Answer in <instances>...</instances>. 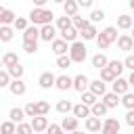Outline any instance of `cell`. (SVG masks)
<instances>
[{
  "label": "cell",
  "mask_w": 134,
  "mask_h": 134,
  "mask_svg": "<svg viewBox=\"0 0 134 134\" xmlns=\"http://www.w3.org/2000/svg\"><path fill=\"white\" fill-rule=\"evenodd\" d=\"M52 19H54V13L48 10V8H44V6H34V8L29 10V21L36 23V25L52 23Z\"/></svg>",
  "instance_id": "6da1fadb"
},
{
  "label": "cell",
  "mask_w": 134,
  "mask_h": 134,
  "mask_svg": "<svg viewBox=\"0 0 134 134\" xmlns=\"http://www.w3.org/2000/svg\"><path fill=\"white\" fill-rule=\"evenodd\" d=\"M69 57L73 59V63H84L86 57H88V48H86V44L80 42V40L71 42V46H69Z\"/></svg>",
  "instance_id": "7a4b0ae2"
},
{
  "label": "cell",
  "mask_w": 134,
  "mask_h": 134,
  "mask_svg": "<svg viewBox=\"0 0 134 134\" xmlns=\"http://www.w3.org/2000/svg\"><path fill=\"white\" fill-rule=\"evenodd\" d=\"M130 88H132V86H130V80H126V77H121V75H117V77L111 82V90L117 92V94H126Z\"/></svg>",
  "instance_id": "3957f363"
},
{
  "label": "cell",
  "mask_w": 134,
  "mask_h": 134,
  "mask_svg": "<svg viewBox=\"0 0 134 134\" xmlns=\"http://www.w3.org/2000/svg\"><path fill=\"white\" fill-rule=\"evenodd\" d=\"M119 130H121V124L115 117H105L103 119V130H100L103 134H117Z\"/></svg>",
  "instance_id": "277c9868"
},
{
  "label": "cell",
  "mask_w": 134,
  "mask_h": 134,
  "mask_svg": "<svg viewBox=\"0 0 134 134\" xmlns=\"http://www.w3.org/2000/svg\"><path fill=\"white\" fill-rule=\"evenodd\" d=\"M54 38H57V25H52V23L40 25V40H44V42H52Z\"/></svg>",
  "instance_id": "5b68a950"
},
{
  "label": "cell",
  "mask_w": 134,
  "mask_h": 134,
  "mask_svg": "<svg viewBox=\"0 0 134 134\" xmlns=\"http://www.w3.org/2000/svg\"><path fill=\"white\" fill-rule=\"evenodd\" d=\"M69 46H71V44H69L67 40H63V38H54V40L50 42V48H52V52H54L57 57H59V54H67V52H69Z\"/></svg>",
  "instance_id": "8992f818"
},
{
  "label": "cell",
  "mask_w": 134,
  "mask_h": 134,
  "mask_svg": "<svg viewBox=\"0 0 134 134\" xmlns=\"http://www.w3.org/2000/svg\"><path fill=\"white\" fill-rule=\"evenodd\" d=\"M117 48L124 50V52H130V50L134 48V38H132V34H119V38H117Z\"/></svg>",
  "instance_id": "52a82bcc"
},
{
  "label": "cell",
  "mask_w": 134,
  "mask_h": 134,
  "mask_svg": "<svg viewBox=\"0 0 134 134\" xmlns=\"http://www.w3.org/2000/svg\"><path fill=\"white\" fill-rule=\"evenodd\" d=\"M38 84H40V88H44V90H50V88L57 84V75H54V73H50V71H44V73H40V77H38Z\"/></svg>",
  "instance_id": "ba28073f"
},
{
  "label": "cell",
  "mask_w": 134,
  "mask_h": 134,
  "mask_svg": "<svg viewBox=\"0 0 134 134\" xmlns=\"http://www.w3.org/2000/svg\"><path fill=\"white\" fill-rule=\"evenodd\" d=\"M8 90H10V94H13V96H23V94H25V90H27V86H25L23 77H13V82H10Z\"/></svg>",
  "instance_id": "9c48e42d"
},
{
  "label": "cell",
  "mask_w": 134,
  "mask_h": 134,
  "mask_svg": "<svg viewBox=\"0 0 134 134\" xmlns=\"http://www.w3.org/2000/svg\"><path fill=\"white\" fill-rule=\"evenodd\" d=\"M88 88H90V77H88V75L80 73V75L73 77V90H77V92L82 94V92H86Z\"/></svg>",
  "instance_id": "30bf717a"
},
{
  "label": "cell",
  "mask_w": 134,
  "mask_h": 134,
  "mask_svg": "<svg viewBox=\"0 0 134 134\" xmlns=\"http://www.w3.org/2000/svg\"><path fill=\"white\" fill-rule=\"evenodd\" d=\"M54 88H57V90H63V92L71 90V88H73V77H69L67 73L57 75V84H54Z\"/></svg>",
  "instance_id": "8fae6325"
},
{
  "label": "cell",
  "mask_w": 134,
  "mask_h": 134,
  "mask_svg": "<svg viewBox=\"0 0 134 134\" xmlns=\"http://www.w3.org/2000/svg\"><path fill=\"white\" fill-rule=\"evenodd\" d=\"M84 128H86L88 132H100V130H103V119L96 117V115H90V117H86Z\"/></svg>",
  "instance_id": "7c38bea8"
},
{
  "label": "cell",
  "mask_w": 134,
  "mask_h": 134,
  "mask_svg": "<svg viewBox=\"0 0 134 134\" xmlns=\"http://www.w3.org/2000/svg\"><path fill=\"white\" fill-rule=\"evenodd\" d=\"M73 115H75V117H80V119H82V117L86 119V117H90V115H92V107L80 100L77 105H73Z\"/></svg>",
  "instance_id": "4fadbf2b"
},
{
  "label": "cell",
  "mask_w": 134,
  "mask_h": 134,
  "mask_svg": "<svg viewBox=\"0 0 134 134\" xmlns=\"http://www.w3.org/2000/svg\"><path fill=\"white\" fill-rule=\"evenodd\" d=\"M31 126H34V132H46L50 124H48L46 115H36V117H31Z\"/></svg>",
  "instance_id": "5bb4252c"
},
{
  "label": "cell",
  "mask_w": 134,
  "mask_h": 134,
  "mask_svg": "<svg viewBox=\"0 0 134 134\" xmlns=\"http://www.w3.org/2000/svg\"><path fill=\"white\" fill-rule=\"evenodd\" d=\"M88 90H92L96 96H100V98H103V94L107 92V82H105V80H100V77H98V80H90V88H88Z\"/></svg>",
  "instance_id": "9a60e30c"
},
{
  "label": "cell",
  "mask_w": 134,
  "mask_h": 134,
  "mask_svg": "<svg viewBox=\"0 0 134 134\" xmlns=\"http://www.w3.org/2000/svg\"><path fill=\"white\" fill-rule=\"evenodd\" d=\"M103 100L107 103L109 109H115L117 105H121V94H117V92L111 90V92H105V94H103Z\"/></svg>",
  "instance_id": "2e32d148"
},
{
  "label": "cell",
  "mask_w": 134,
  "mask_h": 134,
  "mask_svg": "<svg viewBox=\"0 0 134 134\" xmlns=\"http://www.w3.org/2000/svg\"><path fill=\"white\" fill-rule=\"evenodd\" d=\"M61 126H63V130L65 132H77V128H80V117H63V121H61Z\"/></svg>",
  "instance_id": "e0dca14e"
},
{
  "label": "cell",
  "mask_w": 134,
  "mask_h": 134,
  "mask_svg": "<svg viewBox=\"0 0 134 134\" xmlns=\"http://www.w3.org/2000/svg\"><path fill=\"white\" fill-rule=\"evenodd\" d=\"M80 36H82V40H84V42H90V40H96L98 31H96L94 23H90V25H86L84 29H80Z\"/></svg>",
  "instance_id": "ac0fdd59"
},
{
  "label": "cell",
  "mask_w": 134,
  "mask_h": 134,
  "mask_svg": "<svg viewBox=\"0 0 134 134\" xmlns=\"http://www.w3.org/2000/svg\"><path fill=\"white\" fill-rule=\"evenodd\" d=\"M17 21V15L8 8H0V25H13Z\"/></svg>",
  "instance_id": "d6986e66"
},
{
  "label": "cell",
  "mask_w": 134,
  "mask_h": 134,
  "mask_svg": "<svg viewBox=\"0 0 134 134\" xmlns=\"http://www.w3.org/2000/svg\"><path fill=\"white\" fill-rule=\"evenodd\" d=\"M132 27H134V19L126 13H121L117 17V29H132Z\"/></svg>",
  "instance_id": "ffe728a7"
},
{
  "label": "cell",
  "mask_w": 134,
  "mask_h": 134,
  "mask_svg": "<svg viewBox=\"0 0 134 134\" xmlns=\"http://www.w3.org/2000/svg\"><path fill=\"white\" fill-rule=\"evenodd\" d=\"M23 40H40V25L31 23L27 29H23Z\"/></svg>",
  "instance_id": "44dd1931"
},
{
  "label": "cell",
  "mask_w": 134,
  "mask_h": 134,
  "mask_svg": "<svg viewBox=\"0 0 134 134\" xmlns=\"http://www.w3.org/2000/svg\"><path fill=\"white\" fill-rule=\"evenodd\" d=\"M77 36H80V29H77V27H73V25L61 31V38H63V40H67L69 44H71V42H75V40H77Z\"/></svg>",
  "instance_id": "7402d4cb"
},
{
  "label": "cell",
  "mask_w": 134,
  "mask_h": 134,
  "mask_svg": "<svg viewBox=\"0 0 134 134\" xmlns=\"http://www.w3.org/2000/svg\"><path fill=\"white\" fill-rule=\"evenodd\" d=\"M109 65V59L105 57V52L100 50V52H96L94 57H92V67L94 69H103V67H107Z\"/></svg>",
  "instance_id": "603a6c76"
},
{
  "label": "cell",
  "mask_w": 134,
  "mask_h": 134,
  "mask_svg": "<svg viewBox=\"0 0 134 134\" xmlns=\"http://www.w3.org/2000/svg\"><path fill=\"white\" fill-rule=\"evenodd\" d=\"M107 111H109V107H107V103L100 98V100H96L94 105H92V115H96V117H105L107 115Z\"/></svg>",
  "instance_id": "cb8c5ba5"
},
{
  "label": "cell",
  "mask_w": 134,
  "mask_h": 134,
  "mask_svg": "<svg viewBox=\"0 0 134 134\" xmlns=\"http://www.w3.org/2000/svg\"><path fill=\"white\" fill-rule=\"evenodd\" d=\"M77 8H80V2H77V0H65V2H63V13L69 15V17L77 15Z\"/></svg>",
  "instance_id": "d4e9b609"
},
{
  "label": "cell",
  "mask_w": 134,
  "mask_h": 134,
  "mask_svg": "<svg viewBox=\"0 0 134 134\" xmlns=\"http://www.w3.org/2000/svg\"><path fill=\"white\" fill-rule=\"evenodd\" d=\"M8 117L13 119V121H17V124H21L25 117H27V113H25V109H21V107H13L10 111H8Z\"/></svg>",
  "instance_id": "484cf974"
},
{
  "label": "cell",
  "mask_w": 134,
  "mask_h": 134,
  "mask_svg": "<svg viewBox=\"0 0 134 134\" xmlns=\"http://www.w3.org/2000/svg\"><path fill=\"white\" fill-rule=\"evenodd\" d=\"M15 34V25H0V40L2 42H10Z\"/></svg>",
  "instance_id": "4316f807"
},
{
  "label": "cell",
  "mask_w": 134,
  "mask_h": 134,
  "mask_svg": "<svg viewBox=\"0 0 134 134\" xmlns=\"http://www.w3.org/2000/svg\"><path fill=\"white\" fill-rule=\"evenodd\" d=\"M15 63H19L17 52L8 50V52H4V54H2V67H10V65H15Z\"/></svg>",
  "instance_id": "83f0119b"
},
{
  "label": "cell",
  "mask_w": 134,
  "mask_h": 134,
  "mask_svg": "<svg viewBox=\"0 0 134 134\" xmlns=\"http://www.w3.org/2000/svg\"><path fill=\"white\" fill-rule=\"evenodd\" d=\"M57 111L63 113V115H67L69 111H73V103H71L69 98H61V100L57 103Z\"/></svg>",
  "instance_id": "f1b7e54d"
},
{
  "label": "cell",
  "mask_w": 134,
  "mask_h": 134,
  "mask_svg": "<svg viewBox=\"0 0 134 134\" xmlns=\"http://www.w3.org/2000/svg\"><path fill=\"white\" fill-rule=\"evenodd\" d=\"M71 25H73V21H71L69 15L57 17V29H59V31H63V29H67V27H71Z\"/></svg>",
  "instance_id": "f546056e"
},
{
  "label": "cell",
  "mask_w": 134,
  "mask_h": 134,
  "mask_svg": "<svg viewBox=\"0 0 134 134\" xmlns=\"http://www.w3.org/2000/svg\"><path fill=\"white\" fill-rule=\"evenodd\" d=\"M100 34H103V36H105V38H107V40H109L111 44H113V42H117V38H119V36H117V27H113V25L105 27V29H103Z\"/></svg>",
  "instance_id": "4dcf8cb0"
},
{
  "label": "cell",
  "mask_w": 134,
  "mask_h": 134,
  "mask_svg": "<svg viewBox=\"0 0 134 134\" xmlns=\"http://www.w3.org/2000/svg\"><path fill=\"white\" fill-rule=\"evenodd\" d=\"M71 63H73V59H71L69 54H59V57H57V67H59V69H69Z\"/></svg>",
  "instance_id": "1f68e13d"
},
{
  "label": "cell",
  "mask_w": 134,
  "mask_h": 134,
  "mask_svg": "<svg viewBox=\"0 0 134 134\" xmlns=\"http://www.w3.org/2000/svg\"><path fill=\"white\" fill-rule=\"evenodd\" d=\"M98 98H100V96H96V94H94V92H92V90H86V92H82V98H80V100H82V103H86V105H90V107H92V105H94V103H96V100H98Z\"/></svg>",
  "instance_id": "d6a6232c"
},
{
  "label": "cell",
  "mask_w": 134,
  "mask_h": 134,
  "mask_svg": "<svg viewBox=\"0 0 134 134\" xmlns=\"http://www.w3.org/2000/svg\"><path fill=\"white\" fill-rule=\"evenodd\" d=\"M8 69V73L13 75V77H23V73H25V67L21 65V63H15V65H10V67H6Z\"/></svg>",
  "instance_id": "836d02e7"
},
{
  "label": "cell",
  "mask_w": 134,
  "mask_h": 134,
  "mask_svg": "<svg viewBox=\"0 0 134 134\" xmlns=\"http://www.w3.org/2000/svg\"><path fill=\"white\" fill-rule=\"evenodd\" d=\"M98 71H100V80H105V82H113V80L117 77V75H115V71H113L109 65H107V67H103V69H98Z\"/></svg>",
  "instance_id": "e575fe53"
},
{
  "label": "cell",
  "mask_w": 134,
  "mask_h": 134,
  "mask_svg": "<svg viewBox=\"0 0 134 134\" xmlns=\"http://www.w3.org/2000/svg\"><path fill=\"white\" fill-rule=\"evenodd\" d=\"M10 82H13V75L8 73V69L4 67L2 71H0V88H8L10 86Z\"/></svg>",
  "instance_id": "d590c367"
},
{
  "label": "cell",
  "mask_w": 134,
  "mask_h": 134,
  "mask_svg": "<svg viewBox=\"0 0 134 134\" xmlns=\"http://www.w3.org/2000/svg\"><path fill=\"white\" fill-rule=\"evenodd\" d=\"M71 21H73V27H77V29H84L86 25H90V23H92L90 19H84V17H80V15H73V17H71Z\"/></svg>",
  "instance_id": "8d00e7d4"
},
{
  "label": "cell",
  "mask_w": 134,
  "mask_h": 134,
  "mask_svg": "<svg viewBox=\"0 0 134 134\" xmlns=\"http://www.w3.org/2000/svg\"><path fill=\"white\" fill-rule=\"evenodd\" d=\"M23 50H25L27 54L38 52V40H23Z\"/></svg>",
  "instance_id": "74e56055"
},
{
  "label": "cell",
  "mask_w": 134,
  "mask_h": 134,
  "mask_svg": "<svg viewBox=\"0 0 134 134\" xmlns=\"http://www.w3.org/2000/svg\"><path fill=\"white\" fill-rule=\"evenodd\" d=\"M17 132V121H13L10 117L2 124V134H15Z\"/></svg>",
  "instance_id": "f35d334b"
},
{
  "label": "cell",
  "mask_w": 134,
  "mask_h": 134,
  "mask_svg": "<svg viewBox=\"0 0 134 134\" xmlns=\"http://www.w3.org/2000/svg\"><path fill=\"white\" fill-rule=\"evenodd\" d=\"M121 105L126 107V109H134V92H126V94H121Z\"/></svg>",
  "instance_id": "ab89813d"
},
{
  "label": "cell",
  "mask_w": 134,
  "mask_h": 134,
  "mask_svg": "<svg viewBox=\"0 0 134 134\" xmlns=\"http://www.w3.org/2000/svg\"><path fill=\"white\" fill-rule=\"evenodd\" d=\"M109 67L115 71V75H121L124 73V69H126V65H124V61H117V59H113V61H109Z\"/></svg>",
  "instance_id": "60d3db41"
},
{
  "label": "cell",
  "mask_w": 134,
  "mask_h": 134,
  "mask_svg": "<svg viewBox=\"0 0 134 134\" xmlns=\"http://www.w3.org/2000/svg\"><path fill=\"white\" fill-rule=\"evenodd\" d=\"M13 25H15V29L23 31V29H27V27H29V17H27V19H25V17H17V21H15Z\"/></svg>",
  "instance_id": "b9f144b4"
},
{
  "label": "cell",
  "mask_w": 134,
  "mask_h": 134,
  "mask_svg": "<svg viewBox=\"0 0 134 134\" xmlns=\"http://www.w3.org/2000/svg\"><path fill=\"white\" fill-rule=\"evenodd\" d=\"M94 42H96V46H98V50H107V48L111 46V42H109V40H107V38H105L103 34H98Z\"/></svg>",
  "instance_id": "7bdbcfd3"
},
{
  "label": "cell",
  "mask_w": 134,
  "mask_h": 134,
  "mask_svg": "<svg viewBox=\"0 0 134 134\" xmlns=\"http://www.w3.org/2000/svg\"><path fill=\"white\" fill-rule=\"evenodd\" d=\"M23 109H25V113H27V117H29V119L38 115V105H36L34 100H29V103H27V105H25Z\"/></svg>",
  "instance_id": "ee69618b"
},
{
  "label": "cell",
  "mask_w": 134,
  "mask_h": 134,
  "mask_svg": "<svg viewBox=\"0 0 134 134\" xmlns=\"http://www.w3.org/2000/svg\"><path fill=\"white\" fill-rule=\"evenodd\" d=\"M31 132H34V126H31V121H29V124H25V121L17 124V134H31Z\"/></svg>",
  "instance_id": "f6af8a7d"
},
{
  "label": "cell",
  "mask_w": 134,
  "mask_h": 134,
  "mask_svg": "<svg viewBox=\"0 0 134 134\" xmlns=\"http://www.w3.org/2000/svg\"><path fill=\"white\" fill-rule=\"evenodd\" d=\"M105 19V10L103 8H94L92 13H90V21L92 23H98V21H103Z\"/></svg>",
  "instance_id": "bcb514c9"
},
{
  "label": "cell",
  "mask_w": 134,
  "mask_h": 134,
  "mask_svg": "<svg viewBox=\"0 0 134 134\" xmlns=\"http://www.w3.org/2000/svg\"><path fill=\"white\" fill-rule=\"evenodd\" d=\"M36 105H38V115H48V111H50V105H48L46 100H38Z\"/></svg>",
  "instance_id": "7dc6e473"
},
{
  "label": "cell",
  "mask_w": 134,
  "mask_h": 134,
  "mask_svg": "<svg viewBox=\"0 0 134 134\" xmlns=\"http://www.w3.org/2000/svg\"><path fill=\"white\" fill-rule=\"evenodd\" d=\"M124 65H126V69L134 71V54H128V57L124 59Z\"/></svg>",
  "instance_id": "c3c4849f"
},
{
  "label": "cell",
  "mask_w": 134,
  "mask_h": 134,
  "mask_svg": "<svg viewBox=\"0 0 134 134\" xmlns=\"http://www.w3.org/2000/svg\"><path fill=\"white\" fill-rule=\"evenodd\" d=\"M126 124H128L130 128H134V109H128V111H126Z\"/></svg>",
  "instance_id": "681fc988"
},
{
  "label": "cell",
  "mask_w": 134,
  "mask_h": 134,
  "mask_svg": "<svg viewBox=\"0 0 134 134\" xmlns=\"http://www.w3.org/2000/svg\"><path fill=\"white\" fill-rule=\"evenodd\" d=\"M46 132H48V134H61V132H63V126H57V124H50Z\"/></svg>",
  "instance_id": "f907efd6"
},
{
  "label": "cell",
  "mask_w": 134,
  "mask_h": 134,
  "mask_svg": "<svg viewBox=\"0 0 134 134\" xmlns=\"http://www.w3.org/2000/svg\"><path fill=\"white\" fill-rule=\"evenodd\" d=\"M77 2H80L82 8H92V2H94V0H77Z\"/></svg>",
  "instance_id": "816d5d0a"
},
{
  "label": "cell",
  "mask_w": 134,
  "mask_h": 134,
  "mask_svg": "<svg viewBox=\"0 0 134 134\" xmlns=\"http://www.w3.org/2000/svg\"><path fill=\"white\" fill-rule=\"evenodd\" d=\"M31 2H34V4H36V6H44V4H46V2H48V0H31Z\"/></svg>",
  "instance_id": "f5cc1de1"
},
{
  "label": "cell",
  "mask_w": 134,
  "mask_h": 134,
  "mask_svg": "<svg viewBox=\"0 0 134 134\" xmlns=\"http://www.w3.org/2000/svg\"><path fill=\"white\" fill-rule=\"evenodd\" d=\"M128 80H130V86L134 88V71H130V77H128Z\"/></svg>",
  "instance_id": "db71d44e"
},
{
  "label": "cell",
  "mask_w": 134,
  "mask_h": 134,
  "mask_svg": "<svg viewBox=\"0 0 134 134\" xmlns=\"http://www.w3.org/2000/svg\"><path fill=\"white\" fill-rule=\"evenodd\" d=\"M128 6H130V8L134 10V0H128Z\"/></svg>",
  "instance_id": "11a10c76"
},
{
  "label": "cell",
  "mask_w": 134,
  "mask_h": 134,
  "mask_svg": "<svg viewBox=\"0 0 134 134\" xmlns=\"http://www.w3.org/2000/svg\"><path fill=\"white\" fill-rule=\"evenodd\" d=\"M52 2H57V4H63V2H65V0H52Z\"/></svg>",
  "instance_id": "9f6ffc18"
},
{
  "label": "cell",
  "mask_w": 134,
  "mask_h": 134,
  "mask_svg": "<svg viewBox=\"0 0 134 134\" xmlns=\"http://www.w3.org/2000/svg\"><path fill=\"white\" fill-rule=\"evenodd\" d=\"M132 38H134V27H132Z\"/></svg>",
  "instance_id": "6f0895ef"
}]
</instances>
